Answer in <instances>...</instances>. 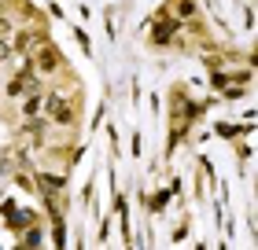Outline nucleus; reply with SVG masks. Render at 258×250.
<instances>
[{
	"label": "nucleus",
	"mask_w": 258,
	"mask_h": 250,
	"mask_svg": "<svg viewBox=\"0 0 258 250\" xmlns=\"http://www.w3.org/2000/svg\"><path fill=\"white\" fill-rule=\"evenodd\" d=\"M37 63H41V70H52L55 63H59V55H55L52 48H41V55H37Z\"/></svg>",
	"instance_id": "2"
},
{
	"label": "nucleus",
	"mask_w": 258,
	"mask_h": 250,
	"mask_svg": "<svg viewBox=\"0 0 258 250\" xmlns=\"http://www.w3.org/2000/svg\"><path fill=\"white\" fill-rule=\"evenodd\" d=\"M48 114L55 118V122H74V103H70L67 96H52L48 100Z\"/></svg>",
	"instance_id": "1"
}]
</instances>
